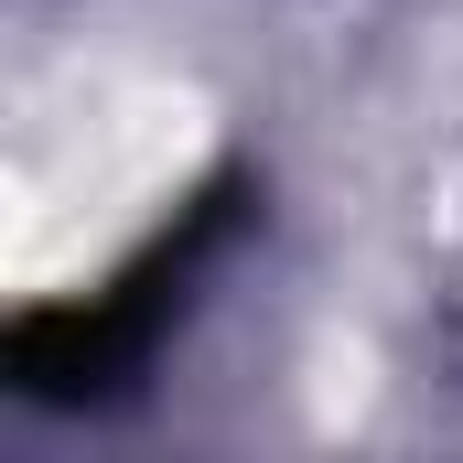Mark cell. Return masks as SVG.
<instances>
[{
	"instance_id": "6da1fadb",
	"label": "cell",
	"mask_w": 463,
	"mask_h": 463,
	"mask_svg": "<svg viewBox=\"0 0 463 463\" xmlns=\"http://www.w3.org/2000/svg\"><path fill=\"white\" fill-rule=\"evenodd\" d=\"M227 205H237V194H205L173 237H151V248L118 269L109 291L54 302V313H22V324H11V345H0V377H11L22 399H43V410H65V399H109L118 377L151 355L162 313L184 302L194 259H205V248H216V227H227Z\"/></svg>"
}]
</instances>
